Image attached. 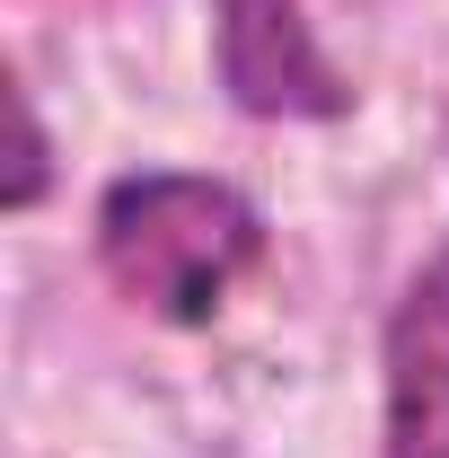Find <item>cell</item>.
<instances>
[{
	"label": "cell",
	"instance_id": "277c9868",
	"mask_svg": "<svg viewBox=\"0 0 449 458\" xmlns=\"http://www.w3.org/2000/svg\"><path fill=\"white\" fill-rule=\"evenodd\" d=\"M0 106H9V168H0V212L9 221H27L45 194H54V132H45V114L27 98V80L9 71L0 80Z\"/></svg>",
	"mask_w": 449,
	"mask_h": 458
},
{
	"label": "cell",
	"instance_id": "3957f363",
	"mask_svg": "<svg viewBox=\"0 0 449 458\" xmlns=\"http://www.w3.org/2000/svg\"><path fill=\"white\" fill-rule=\"evenodd\" d=\"M449 458V238L396 283L379 318V450Z\"/></svg>",
	"mask_w": 449,
	"mask_h": 458
},
{
	"label": "cell",
	"instance_id": "7a4b0ae2",
	"mask_svg": "<svg viewBox=\"0 0 449 458\" xmlns=\"http://www.w3.org/2000/svg\"><path fill=\"white\" fill-rule=\"evenodd\" d=\"M212 89L247 123H352L361 106L309 0H212Z\"/></svg>",
	"mask_w": 449,
	"mask_h": 458
},
{
	"label": "cell",
	"instance_id": "6da1fadb",
	"mask_svg": "<svg viewBox=\"0 0 449 458\" xmlns=\"http://www.w3.org/2000/svg\"><path fill=\"white\" fill-rule=\"evenodd\" d=\"M265 247H274L265 203L212 168H123L89 203V256L106 291L176 335L221 327Z\"/></svg>",
	"mask_w": 449,
	"mask_h": 458
}]
</instances>
